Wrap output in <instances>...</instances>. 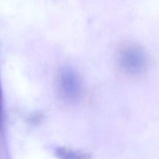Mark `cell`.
Here are the masks:
<instances>
[{
	"label": "cell",
	"mask_w": 159,
	"mask_h": 159,
	"mask_svg": "<svg viewBox=\"0 0 159 159\" xmlns=\"http://www.w3.org/2000/svg\"><path fill=\"white\" fill-rule=\"evenodd\" d=\"M119 64L123 71L129 74H139L147 65V55L141 47L130 45L121 50Z\"/></svg>",
	"instance_id": "cell-2"
},
{
	"label": "cell",
	"mask_w": 159,
	"mask_h": 159,
	"mask_svg": "<svg viewBox=\"0 0 159 159\" xmlns=\"http://www.w3.org/2000/svg\"><path fill=\"white\" fill-rule=\"evenodd\" d=\"M3 121V95L2 88L1 75H0V129L2 128Z\"/></svg>",
	"instance_id": "cell-3"
},
{
	"label": "cell",
	"mask_w": 159,
	"mask_h": 159,
	"mask_svg": "<svg viewBox=\"0 0 159 159\" xmlns=\"http://www.w3.org/2000/svg\"><path fill=\"white\" fill-rule=\"evenodd\" d=\"M57 86L61 96L70 102L79 100L82 93V83L79 74L73 68H61L57 77Z\"/></svg>",
	"instance_id": "cell-1"
}]
</instances>
